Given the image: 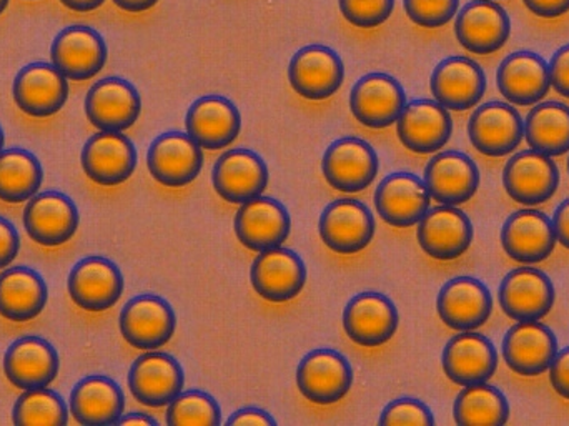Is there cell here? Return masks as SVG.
I'll use <instances>...</instances> for the list:
<instances>
[{
  "instance_id": "22",
  "label": "cell",
  "mask_w": 569,
  "mask_h": 426,
  "mask_svg": "<svg viewBox=\"0 0 569 426\" xmlns=\"http://www.w3.org/2000/svg\"><path fill=\"white\" fill-rule=\"evenodd\" d=\"M440 320L451 330H478L493 314L490 288L475 277L451 278L437 297Z\"/></svg>"
},
{
  "instance_id": "46",
  "label": "cell",
  "mask_w": 569,
  "mask_h": 426,
  "mask_svg": "<svg viewBox=\"0 0 569 426\" xmlns=\"http://www.w3.org/2000/svg\"><path fill=\"white\" fill-rule=\"evenodd\" d=\"M20 250V235L16 225L0 217V270L10 267Z\"/></svg>"
},
{
  "instance_id": "56",
  "label": "cell",
  "mask_w": 569,
  "mask_h": 426,
  "mask_svg": "<svg viewBox=\"0 0 569 426\" xmlns=\"http://www.w3.org/2000/svg\"><path fill=\"white\" fill-rule=\"evenodd\" d=\"M568 174H569V159H568Z\"/></svg>"
},
{
  "instance_id": "42",
  "label": "cell",
  "mask_w": 569,
  "mask_h": 426,
  "mask_svg": "<svg viewBox=\"0 0 569 426\" xmlns=\"http://www.w3.org/2000/svg\"><path fill=\"white\" fill-rule=\"evenodd\" d=\"M408 19L425 29H438L451 22L460 9V0H403Z\"/></svg>"
},
{
  "instance_id": "7",
  "label": "cell",
  "mask_w": 569,
  "mask_h": 426,
  "mask_svg": "<svg viewBox=\"0 0 569 426\" xmlns=\"http://www.w3.org/2000/svg\"><path fill=\"white\" fill-rule=\"evenodd\" d=\"M123 288L126 280L119 265L99 255L77 261L67 280V290L73 304L93 314L117 305L122 298Z\"/></svg>"
},
{
  "instance_id": "43",
  "label": "cell",
  "mask_w": 569,
  "mask_h": 426,
  "mask_svg": "<svg viewBox=\"0 0 569 426\" xmlns=\"http://www.w3.org/2000/svg\"><path fill=\"white\" fill-rule=\"evenodd\" d=\"M341 16L360 29H375L390 19L395 0H338Z\"/></svg>"
},
{
  "instance_id": "4",
  "label": "cell",
  "mask_w": 569,
  "mask_h": 426,
  "mask_svg": "<svg viewBox=\"0 0 569 426\" xmlns=\"http://www.w3.org/2000/svg\"><path fill=\"white\" fill-rule=\"evenodd\" d=\"M129 390L143 407H169L186 387V371L176 357L149 350L136 358L129 370Z\"/></svg>"
},
{
  "instance_id": "2",
  "label": "cell",
  "mask_w": 569,
  "mask_h": 426,
  "mask_svg": "<svg viewBox=\"0 0 569 426\" xmlns=\"http://www.w3.org/2000/svg\"><path fill=\"white\" fill-rule=\"evenodd\" d=\"M297 387L311 404L328 407L350 394L353 368L340 351L317 348L308 351L298 364Z\"/></svg>"
},
{
  "instance_id": "15",
  "label": "cell",
  "mask_w": 569,
  "mask_h": 426,
  "mask_svg": "<svg viewBox=\"0 0 569 426\" xmlns=\"http://www.w3.org/2000/svg\"><path fill=\"white\" fill-rule=\"evenodd\" d=\"M471 146L487 157L515 152L525 139V120L511 103L491 100L477 107L468 122Z\"/></svg>"
},
{
  "instance_id": "17",
  "label": "cell",
  "mask_w": 569,
  "mask_h": 426,
  "mask_svg": "<svg viewBox=\"0 0 569 426\" xmlns=\"http://www.w3.org/2000/svg\"><path fill=\"white\" fill-rule=\"evenodd\" d=\"M109 49L102 33L92 27L70 26L60 30L50 47V60L69 80L83 82L102 72Z\"/></svg>"
},
{
  "instance_id": "41",
  "label": "cell",
  "mask_w": 569,
  "mask_h": 426,
  "mask_svg": "<svg viewBox=\"0 0 569 426\" xmlns=\"http://www.w3.org/2000/svg\"><path fill=\"white\" fill-rule=\"evenodd\" d=\"M166 422L169 426H219L222 408L207 392L187 390L167 407Z\"/></svg>"
},
{
  "instance_id": "48",
  "label": "cell",
  "mask_w": 569,
  "mask_h": 426,
  "mask_svg": "<svg viewBox=\"0 0 569 426\" xmlns=\"http://www.w3.org/2000/svg\"><path fill=\"white\" fill-rule=\"evenodd\" d=\"M226 425L272 426L277 425V420L269 414V412L262 410V408L247 407L233 412V414L230 415L229 420L226 422Z\"/></svg>"
},
{
  "instance_id": "37",
  "label": "cell",
  "mask_w": 569,
  "mask_h": 426,
  "mask_svg": "<svg viewBox=\"0 0 569 426\" xmlns=\"http://www.w3.org/2000/svg\"><path fill=\"white\" fill-rule=\"evenodd\" d=\"M525 139L537 152L561 157L569 152V107L567 103L540 102L525 119Z\"/></svg>"
},
{
  "instance_id": "13",
  "label": "cell",
  "mask_w": 569,
  "mask_h": 426,
  "mask_svg": "<svg viewBox=\"0 0 569 426\" xmlns=\"http://www.w3.org/2000/svg\"><path fill=\"white\" fill-rule=\"evenodd\" d=\"M400 325L397 305L380 291L355 295L343 310V330L360 347H381L397 334Z\"/></svg>"
},
{
  "instance_id": "12",
  "label": "cell",
  "mask_w": 569,
  "mask_h": 426,
  "mask_svg": "<svg viewBox=\"0 0 569 426\" xmlns=\"http://www.w3.org/2000/svg\"><path fill=\"white\" fill-rule=\"evenodd\" d=\"M270 182V170L262 156L250 149L227 150L212 170V186L226 202H250L263 196Z\"/></svg>"
},
{
  "instance_id": "55",
  "label": "cell",
  "mask_w": 569,
  "mask_h": 426,
  "mask_svg": "<svg viewBox=\"0 0 569 426\" xmlns=\"http://www.w3.org/2000/svg\"><path fill=\"white\" fill-rule=\"evenodd\" d=\"M3 146H6V136H3L2 127H0V152H2Z\"/></svg>"
},
{
  "instance_id": "21",
  "label": "cell",
  "mask_w": 569,
  "mask_h": 426,
  "mask_svg": "<svg viewBox=\"0 0 569 426\" xmlns=\"http://www.w3.org/2000/svg\"><path fill=\"white\" fill-rule=\"evenodd\" d=\"M307 278L303 258L284 247L260 251L250 268L253 290L272 304L295 300L303 290Z\"/></svg>"
},
{
  "instance_id": "19",
  "label": "cell",
  "mask_w": 569,
  "mask_h": 426,
  "mask_svg": "<svg viewBox=\"0 0 569 426\" xmlns=\"http://www.w3.org/2000/svg\"><path fill=\"white\" fill-rule=\"evenodd\" d=\"M455 36L468 52L490 56L510 40L511 19L505 7L495 0H471L458 10Z\"/></svg>"
},
{
  "instance_id": "11",
  "label": "cell",
  "mask_w": 569,
  "mask_h": 426,
  "mask_svg": "<svg viewBox=\"0 0 569 426\" xmlns=\"http://www.w3.org/2000/svg\"><path fill=\"white\" fill-rule=\"evenodd\" d=\"M407 103L403 86L383 72L367 73L357 80L350 92L351 116L361 126L373 130L397 123Z\"/></svg>"
},
{
  "instance_id": "26",
  "label": "cell",
  "mask_w": 569,
  "mask_h": 426,
  "mask_svg": "<svg viewBox=\"0 0 569 426\" xmlns=\"http://www.w3.org/2000/svg\"><path fill=\"white\" fill-rule=\"evenodd\" d=\"M60 358L56 347L37 335L17 338L3 355V374L19 390L46 388L56 382Z\"/></svg>"
},
{
  "instance_id": "47",
  "label": "cell",
  "mask_w": 569,
  "mask_h": 426,
  "mask_svg": "<svg viewBox=\"0 0 569 426\" xmlns=\"http://www.w3.org/2000/svg\"><path fill=\"white\" fill-rule=\"evenodd\" d=\"M550 382L553 390L569 400V347L558 351L550 367Z\"/></svg>"
},
{
  "instance_id": "25",
  "label": "cell",
  "mask_w": 569,
  "mask_h": 426,
  "mask_svg": "<svg viewBox=\"0 0 569 426\" xmlns=\"http://www.w3.org/2000/svg\"><path fill=\"white\" fill-rule=\"evenodd\" d=\"M453 133L450 110L437 100H411L397 120V136L410 152L430 156L440 152Z\"/></svg>"
},
{
  "instance_id": "23",
  "label": "cell",
  "mask_w": 569,
  "mask_h": 426,
  "mask_svg": "<svg viewBox=\"0 0 569 426\" xmlns=\"http://www.w3.org/2000/svg\"><path fill=\"white\" fill-rule=\"evenodd\" d=\"M27 235L42 247H60L72 240L80 225L76 202L57 190L36 194L23 209Z\"/></svg>"
},
{
  "instance_id": "44",
  "label": "cell",
  "mask_w": 569,
  "mask_h": 426,
  "mask_svg": "<svg viewBox=\"0 0 569 426\" xmlns=\"http://www.w3.org/2000/svg\"><path fill=\"white\" fill-rule=\"evenodd\" d=\"M378 424L381 426H433L435 417L433 412H431L430 407L425 405L423 402L417 400V398L403 397L391 402V404H388L387 407L383 408Z\"/></svg>"
},
{
  "instance_id": "49",
  "label": "cell",
  "mask_w": 569,
  "mask_h": 426,
  "mask_svg": "<svg viewBox=\"0 0 569 426\" xmlns=\"http://www.w3.org/2000/svg\"><path fill=\"white\" fill-rule=\"evenodd\" d=\"M523 3L541 19H558L569 12V0H523Z\"/></svg>"
},
{
  "instance_id": "14",
  "label": "cell",
  "mask_w": 569,
  "mask_h": 426,
  "mask_svg": "<svg viewBox=\"0 0 569 426\" xmlns=\"http://www.w3.org/2000/svg\"><path fill=\"white\" fill-rule=\"evenodd\" d=\"M19 110L36 119L56 116L69 100V79L53 63L32 62L22 67L12 83Z\"/></svg>"
},
{
  "instance_id": "1",
  "label": "cell",
  "mask_w": 569,
  "mask_h": 426,
  "mask_svg": "<svg viewBox=\"0 0 569 426\" xmlns=\"http://www.w3.org/2000/svg\"><path fill=\"white\" fill-rule=\"evenodd\" d=\"M120 334L137 350L166 347L177 330V314L170 301L156 294L130 298L120 311Z\"/></svg>"
},
{
  "instance_id": "35",
  "label": "cell",
  "mask_w": 569,
  "mask_h": 426,
  "mask_svg": "<svg viewBox=\"0 0 569 426\" xmlns=\"http://www.w3.org/2000/svg\"><path fill=\"white\" fill-rule=\"evenodd\" d=\"M69 410L82 426L119 425L126 414V395L112 378L90 375L70 392Z\"/></svg>"
},
{
  "instance_id": "54",
  "label": "cell",
  "mask_w": 569,
  "mask_h": 426,
  "mask_svg": "<svg viewBox=\"0 0 569 426\" xmlns=\"http://www.w3.org/2000/svg\"><path fill=\"white\" fill-rule=\"evenodd\" d=\"M10 0H0V16L6 12L7 7H9Z\"/></svg>"
},
{
  "instance_id": "10",
  "label": "cell",
  "mask_w": 569,
  "mask_h": 426,
  "mask_svg": "<svg viewBox=\"0 0 569 426\" xmlns=\"http://www.w3.org/2000/svg\"><path fill=\"white\" fill-rule=\"evenodd\" d=\"M288 82L303 99H330L343 86V60L333 49L320 43L301 47L288 63Z\"/></svg>"
},
{
  "instance_id": "34",
  "label": "cell",
  "mask_w": 569,
  "mask_h": 426,
  "mask_svg": "<svg viewBox=\"0 0 569 426\" xmlns=\"http://www.w3.org/2000/svg\"><path fill=\"white\" fill-rule=\"evenodd\" d=\"M553 221L540 210L513 212L501 228L505 254L518 264L533 265L547 260L557 248Z\"/></svg>"
},
{
  "instance_id": "24",
  "label": "cell",
  "mask_w": 569,
  "mask_h": 426,
  "mask_svg": "<svg viewBox=\"0 0 569 426\" xmlns=\"http://www.w3.org/2000/svg\"><path fill=\"white\" fill-rule=\"evenodd\" d=\"M477 162L460 150H445L425 167L423 182L431 200L441 206H461L477 196L480 187Z\"/></svg>"
},
{
  "instance_id": "8",
  "label": "cell",
  "mask_w": 569,
  "mask_h": 426,
  "mask_svg": "<svg viewBox=\"0 0 569 426\" xmlns=\"http://www.w3.org/2000/svg\"><path fill=\"white\" fill-rule=\"evenodd\" d=\"M498 300L511 320H543L553 310L557 290L540 268L520 267L505 275L498 288Z\"/></svg>"
},
{
  "instance_id": "6",
  "label": "cell",
  "mask_w": 569,
  "mask_h": 426,
  "mask_svg": "<svg viewBox=\"0 0 569 426\" xmlns=\"http://www.w3.org/2000/svg\"><path fill=\"white\" fill-rule=\"evenodd\" d=\"M150 176L170 189L190 186L203 169V149L187 132L160 133L147 152Z\"/></svg>"
},
{
  "instance_id": "29",
  "label": "cell",
  "mask_w": 569,
  "mask_h": 426,
  "mask_svg": "<svg viewBox=\"0 0 569 426\" xmlns=\"http://www.w3.org/2000/svg\"><path fill=\"white\" fill-rule=\"evenodd\" d=\"M186 129L202 149H227L239 139L242 113L227 97H200L187 110Z\"/></svg>"
},
{
  "instance_id": "36",
  "label": "cell",
  "mask_w": 569,
  "mask_h": 426,
  "mask_svg": "<svg viewBox=\"0 0 569 426\" xmlns=\"http://www.w3.org/2000/svg\"><path fill=\"white\" fill-rule=\"evenodd\" d=\"M49 300V287L39 271L23 265L6 268L0 274V317L6 320H33Z\"/></svg>"
},
{
  "instance_id": "40",
  "label": "cell",
  "mask_w": 569,
  "mask_h": 426,
  "mask_svg": "<svg viewBox=\"0 0 569 426\" xmlns=\"http://www.w3.org/2000/svg\"><path fill=\"white\" fill-rule=\"evenodd\" d=\"M70 410L63 398L49 387L26 390L12 408L16 426H66Z\"/></svg>"
},
{
  "instance_id": "39",
  "label": "cell",
  "mask_w": 569,
  "mask_h": 426,
  "mask_svg": "<svg viewBox=\"0 0 569 426\" xmlns=\"http://www.w3.org/2000/svg\"><path fill=\"white\" fill-rule=\"evenodd\" d=\"M43 170L36 153L12 147L0 152V200L7 204L29 202L39 194Z\"/></svg>"
},
{
  "instance_id": "5",
  "label": "cell",
  "mask_w": 569,
  "mask_h": 426,
  "mask_svg": "<svg viewBox=\"0 0 569 426\" xmlns=\"http://www.w3.org/2000/svg\"><path fill=\"white\" fill-rule=\"evenodd\" d=\"M318 234L335 254H360L373 240L377 220L361 200L345 197L325 207L318 220Z\"/></svg>"
},
{
  "instance_id": "45",
  "label": "cell",
  "mask_w": 569,
  "mask_h": 426,
  "mask_svg": "<svg viewBox=\"0 0 569 426\" xmlns=\"http://www.w3.org/2000/svg\"><path fill=\"white\" fill-rule=\"evenodd\" d=\"M551 87L557 90L560 96L569 99V43L560 47L551 57L550 62Z\"/></svg>"
},
{
  "instance_id": "52",
  "label": "cell",
  "mask_w": 569,
  "mask_h": 426,
  "mask_svg": "<svg viewBox=\"0 0 569 426\" xmlns=\"http://www.w3.org/2000/svg\"><path fill=\"white\" fill-rule=\"evenodd\" d=\"M60 2L73 12L87 13L102 7L106 0H60Z\"/></svg>"
},
{
  "instance_id": "38",
  "label": "cell",
  "mask_w": 569,
  "mask_h": 426,
  "mask_svg": "<svg viewBox=\"0 0 569 426\" xmlns=\"http://www.w3.org/2000/svg\"><path fill=\"white\" fill-rule=\"evenodd\" d=\"M453 417L460 426H503L510 420V404L507 395L488 382L468 385L455 400Z\"/></svg>"
},
{
  "instance_id": "30",
  "label": "cell",
  "mask_w": 569,
  "mask_h": 426,
  "mask_svg": "<svg viewBox=\"0 0 569 426\" xmlns=\"http://www.w3.org/2000/svg\"><path fill=\"white\" fill-rule=\"evenodd\" d=\"M501 351L515 374L538 377L550 370L558 354V338L540 320L518 321L505 335Z\"/></svg>"
},
{
  "instance_id": "53",
  "label": "cell",
  "mask_w": 569,
  "mask_h": 426,
  "mask_svg": "<svg viewBox=\"0 0 569 426\" xmlns=\"http://www.w3.org/2000/svg\"><path fill=\"white\" fill-rule=\"evenodd\" d=\"M119 425H143V426H157L159 422L149 414H142V412H130V414H123L120 418Z\"/></svg>"
},
{
  "instance_id": "28",
  "label": "cell",
  "mask_w": 569,
  "mask_h": 426,
  "mask_svg": "<svg viewBox=\"0 0 569 426\" xmlns=\"http://www.w3.org/2000/svg\"><path fill=\"white\" fill-rule=\"evenodd\" d=\"M445 375L460 387L485 384L498 370V351L487 335L461 331L445 345L441 355Z\"/></svg>"
},
{
  "instance_id": "9",
  "label": "cell",
  "mask_w": 569,
  "mask_h": 426,
  "mask_svg": "<svg viewBox=\"0 0 569 426\" xmlns=\"http://www.w3.org/2000/svg\"><path fill=\"white\" fill-rule=\"evenodd\" d=\"M142 113V97L129 80L106 77L90 87L86 97V116L103 132H126Z\"/></svg>"
},
{
  "instance_id": "18",
  "label": "cell",
  "mask_w": 569,
  "mask_h": 426,
  "mask_svg": "<svg viewBox=\"0 0 569 426\" xmlns=\"http://www.w3.org/2000/svg\"><path fill=\"white\" fill-rule=\"evenodd\" d=\"M80 162L83 172L93 184L117 187L133 176L139 153L126 133L99 130L83 146Z\"/></svg>"
},
{
  "instance_id": "51",
  "label": "cell",
  "mask_w": 569,
  "mask_h": 426,
  "mask_svg": "<svg viewBox=\"0 0 569 426\" xmlns=\"http://www.w3.org/2000/svg\"><path fill=\"white\" fill-rule=\"evenodd\" d=\"M112 2L126 12L142 13L156 7L159 0H112Z\"/></svg>"
},
{
  "instance_id": "31",
  "label": "cell",
  "mask_w": 569,
  "mask_h": 426,
  "mask_svg": "<svg viewBox=\"0 0 569 426\" xmlns=\"http://www.w3.org/2000/svg\"><path fill=\"white\" fill-rule=\"evenodd\" d=\"M430 206L431 197L427 186L415 174H390L375 190V209L381 220L391 227H415L430 210Z\"/></svg>"
},
{
  "instance_id": "20",
  "label": "cell",
  "mask_w": 569,
  "mask_h": 426,
  "mask_svg": "<svg viewBox=\"0 0 569 426\" xmlns=\"http://www.w3.org/2000/svg\"><path fill=\"white\" fill-rule=\"evenodd\" d=\"M488 80L483 67L465 56L447 57L435 67L430 89L433 99L448 110L465 112L473 109L487 93Z\"/></svg>"
},
{
  "instance_id": "27",
  "label": "cell",
  "mask_w": 569,
  "mask_h": 426,
  "mask_svg": "<svg viewBox=\"0 0 569 426\" xmlns=\"http://www.w3.org/2000/svg\"><path fill=\"white\" fill-rule=\"evenodd\" d=\"M418 244L435 260H457L473 244L475 228L470 217L455 206L428 210L418 224Z\"/></svg>"
},
{
  "instance_id": "16",
  "label": "cell",
  "mask_w": 569,
  "mask_h": 426,
  "mask_svg": "<svg viewBox=\"0 0 569 426\" xmlns=\"http://www.w3.org/2000/svg\"><path fill=\"white\" fill-rule=\"evenodd\" d=\"M503 186L510 199L521 206H540L553 199L560 187V169L553 157L537 150L515 153L503 170Z\"/></svg>"
},
{
  "instance_id": "3",
  "label": "cell",
  "mask_w": 569,
  "mask_h": 426,
  "mask_svg": "<svg viewBox=\"0 0 569 426\" xmlns=\"http://www.w3.org/2000/svg\"><path fill=\"white\" fill-rule=\"evenodd\" d=\"M377 150L360 137H341L330 143L321 159V172L331 189L343 194L363 192L377 179Z\"/></svg>"
},
{
  "instance_id": "32",
  "label": "cell",
  "mask_w": 569,
  "mask_h": 426,
  "mask_svg": "<svg viewBox=\"0 0 569 426\" xmlns=\"http://www.w3.org/2000/svg\"><path fill=\"white\" fill-rule=\"evenodd\" d=\"M233 227L240 244L260 254L282 247L290 237L291 218L280 200L260 196L240 206Z\"/></svg>"
},
{
  "instance_id": "50",
  "label": "cell",
  "mask_w": 569,
  "mask_h": 426,
  "mask_svg": "<svg viewBox=\"0 0 569 426\" xmlns=\"http://www.w3.org/2000/svg\"><path fill=\"white\" fill-rule=\"evenodd\" d=\"M555 234H557V240L569 250V199L558 206L555 210L553 218Z\"/></svg>"
},
{
  "instance_id": "33",
  "label": "cell",
  "mask_w": 569,
  "mask_h": 426,
  "mask_svg": "<svg viewBox=\"0 0 569 426\" xmlns=\"http://www.w3.org/2000/svg\"><path fill=\"white\" fill-rule=\"evenodd\" d=\"M497 86L511 106H537L550 92V67L540 53L518 50L498 67Z\"/></svg>"
}]
</instances>
